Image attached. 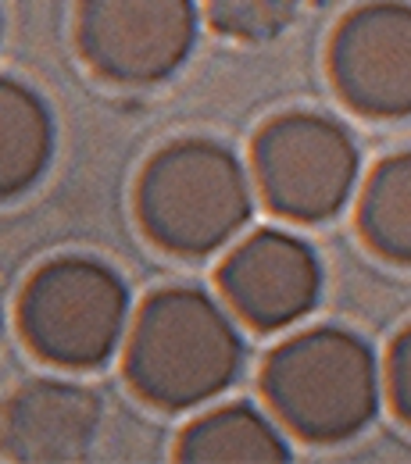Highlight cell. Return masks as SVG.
<instances>
[{
    "instance_id": "5bb4252c",
    "label": "cell",
    "mask_w": 411,
    "mask_h": 464,
    "mask_svg": "<svg viewBox=\"0 0 411 464\" xmlns=\"http://www.w3.org/2000/svg\"><path fill=\"white\" fill-rule=\"evenodd\" d=\"M390 397L397 414L411 425V325L390 350Z\"/></svg>"
},
{
    "instance_id": "5b68a950",
    "label": "cell",
    "mask_w": 411,
    "mask_h": 464,
    "mask_svg": "<svg viewBox=\"0 0 411 464\" xmlns=\"http://www.w3.org/2000/svg\"><path fill=\"white\" fill-rule=\"evenodd\" d=\"M254 172L276 215L290 222H326L351 200L361 150L351 129L337 118L290 111L258 132Z\"/></svg>"
},
{
    "instance_id": "8992f818",
    "label": "cell",
    "mask_w": 411,
    "mask_h": 464,
    "mask_svg": "<svg viewBox=\"0 0 411 464\" xmlns=\"http://www.w3.org/2000/svg\"><path fill=\"white\" fill-rule=\"evenodd\" d=\"M197 25V0H83L79 51L112 82L151 86L186 64Z\"/></svg>"
},
{
    "instance_id": "9c48e42d",
    "label": "cell",
    "mask_w": 411,
    "mask_h": 464,
    "mask_svg": "<svg viewBox=\"0 0 411 464\" xmlns=\"http://www.w3.org/2000/svg\"><path fill=\"white\" fill-rule=\"evenodd\" d=\"M101 397L79 382L33 379L4 407L0 450L11 461H83L101 432Z\"/></svg>"
},
{
    "instance_id": "6da1fadb",
    "label": "cell",
    "mask_w": 411,
    "mask_h": 464,
    "mask_svg": "<svg viewBox=\"0 0 411 464\" xmlns=\"http://www.w3.org/2000/svg\"><path fill=\"white\" fill-rule=\"evenodd\" d=\"M240 368L243 336L211 293L169 286L140 307L125 350V375L143 401L165 411L197 407L226 393Z\"/></svg>"
},
{
    "instance_id": "ba28073f",
    "label": "cell",
    "mask_w": 411,
    "mask_h": 464,
    "mask_svg": "<svg viewBox=\"0 0 411 464\" xmlns=\"http://www.w3.org/2000/svg\"><path fill=\"white\" fill-rule=\"evenodd\" d=\"M219 286L243 322L276 333L300 322L322 296V261L300 236L250 232L219 268Z\"/></svg>"
},
{
    "instance_id": "4fadbf2b",
    "label": "cell",
    "mask_w": 411,
    "mask_h": 464,
    "mask_svg": "<svg viewBox=\"0 0 411 464\" xmlns=\"http://www.w3.org/2000/svg\"><path fill=\"white\" fill-rule=\"evenodd\" d=\"M208 18L233 40H272L294 22L300 0H204Z\"/></svg>"
},
{
    "instance_id": "52a82bcc",
    "label": "cell",
    "mask_w": 411,
    "mask_h": 464,
    "mask_svg": "<svg viewBox=\"0 0 411 464\" xmlns=\"http://www.w3.org/2000/svg\"><path fill=\"white\" fill-rule=\"evenodd\" d=\"M340 97L372 118L411 115V4L372 0L351 11L329 47Z\"/></svg>"
},
{
    "instance_id": "7a4b0ae2",
    "label": "cell",
    "mask_w": 411,
    "mask_h": 464,
    "mask_svg": "<svg viewBox=\"0 0 411 464\" xmlns=\"http://www.w3.org/2000/svg\"><path fill=\"white\" fill-rule=\"evenodd\" d=\"M261 386L272 411L311 443H340L379 414V361L357 333L308 329L265 361Z\"/></svg>"
},
{
    "instance_id": "30bf717a",
    "label": "cell",
    "mask_w": 411,
    "mask_h": 464,
    "mask_svg": "<svg viewBox=\"0 0 411 464\" xmlns=\"http://www.w3.org/2000/svg\"><path fill=\"white\" fill-rule=\"evenodd\" d=\"M54 158V118L22 79L0 75V200L33 189Z\"/></svg>"
},
{
    "instance_id": "7c38bea8",
    "label": "cell",
    "mask_w": 411,
    "mask_h": 464,
    "mask_svg": "<svg viewBox=\"0 0 411 464\" xmlns=\"http://www.w3.org/2000/svg\"><path fill=\"white\" fill-rule=\"evenodd\" d=\"M357 222L376 254L411 265V150L387 158L368 175Z\"/></svg>"
},
{
    "instance_id": "3957f363",
    "label": "cell",
    "mask_w": 411,
    "mask_h": 464,
    "mask_svg": "<svg viewBox=\"0 0 411 464\" xmlns=\"http://www.w3.org/2000/svg\"><path fill=\"white\" fill-rule=\"evenodd\" d=\"M143 232L182 257L226 246L250 222L254 193L243 161L215 140H176L161 147L136 186Z\"/></svg>"
},
{
    "instance_id": "277c9868",
    "label": "cell",
    "mask_w": 411,
    "mask_h": 464,
    "mask_svg": "<svg viewBox=\"0 0 411 464\" xmlns=\"http://www.w3.org/2000/svg\"><path fill=\"white\" fill-rule=\"evenodd\" d=\"M18 325L47 364L97 368L129 329V286L112 265L83 254L47 261L22 290Z\"/></svg>"
},
{
    "instance_id": "8fae6325",
    "label": "cell",
    "mask_w": 411,
    "mask_h": 464,
    "mask_svg": "<svg viewBox=\"0 0 411 464\" xmlns=\"http://www.w3.org/2000/svg\"><path fill=\"white\" fill-rule=\"evenodd\" d=\"M190 464H276L290 461V443L254 404H222L186 425L176 447Z\"/></svg>"
}]
</instances>
